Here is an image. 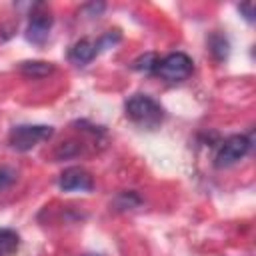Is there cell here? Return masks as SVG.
<instances>
[{"label": "cell", "mask_w": 256, "mask_h": 256, "mask_svg": "<svg viewBox=\"0 0 256 256\" xmlns=\"http://www.w3.org/2000/svg\"><path fill=\"white\" fill-rule=\"evenodd\" d=\"M124 110H126V116L134 124H138L142 128H148V130L158 128L164 120V108L148 94L130 96L124 104Z\"/></svg>", "instance_id": "1"}, {"label": "cell", "mask_w": 256, "mask_h": 256, "mask_svg": "<svg viewBox=\"0 0 256 256\" xmlns=\"http://www.w3.org/2000/svg\"><path fill=\"white\" fill-rule=\"evenodd\" d=\"M52 134H54L52 126H46V124H22V126H14L10 130L8 144H10V148H14L18 152H28L36 144H40L44 140H50Z\"/></svg>", "instance_id": "2"}, {"label": "cell", "mask_w": 256, "mask_h": 256, "mask_svg": "<svg viewBox=\"0 0 256 256\" xmlns=\"http://www.w3.org/2000/svg\"><path fill=\"white\" fill-rule=\"evenodd\" d=\"M192 60L184 52H172L164 56L156 66V74L166 82H182L192 74Z\"/></svg>", "instance_id": "3"}, {"label": "cell", "mask_w": 256, "mask_h": 256, "mask_svg": "<svg viewBox=\"0 0 256 256\" xmlns=\"http://www.w3.org/2000/svg\"><path fill=\"white\" fill-rule=\"evenodd\" d=\"M250 146H252V140L248 136H244V134L228 136L220 144V148H218V152L214 156V166L216 168H228V166L236 164L240 158H244L248 154Z\"/></svg>", "instance_id": "4"}, {"label": "cell", "mask_w": 256, "mask_h": 256, "mask_svg": "<svg viewBox=\"0 0 256 256\" xmlns=\"http://www.w3.org/2000/svg\"><path fill=\"white\" fill-rule=\"evenodd\" d=\"M50 28H52V16L48 10H44V4H36L34 12L30 14V22L26 28V38L32 44L42 46L48 36H50Z\"/></svg>", "instance_id": "5"}, {"label": "cell", "mask_w": 256, "mask_h": 256, "mask_svg": "<svg viewBox=\"0 0 256 256\" xmlns=\"http://www.w3.org/2000/svg\"><path fill=\"white\" fill-rule=\"evenodd\" d=\"M58 186H60L64 192H72V190L92 192V190H94V178H92V174L86 172L84 168L72 166V168H66V170L60 174Z\"/></svg>", "instance_id": "6"}, {"label": "cell", "mask_w": 256, "mask_h": 256, "mask_svg": "<svg viewBox=\"0 0 256 256\" xmlns=\"http://www.w3.org/2000/svg\"><path fill=\"white\" fill-rule=\"evenodd\" d=\"M96 54H98V46H96V42L90 40V38H82V40H78V42L70 48V52H68V60H70L74 66H86L88 62L94 60Z\"/></svg>", "instance_id": "7"}, {"label": "cell", "mask_w": 256, "mask_h": 256, "mask_svg": "<svg viewBox=\"0 0 256 256\" xmlns=\"http://www.w3.org/2000/svg\"><path fill=\"white\" fill-rule=\"evenodd\" d=\"M18 70L26 78H46L54 72V66L44 60H24V62H20Z\"/></svg>", "instance_id": "8"}, {"label": "cell", "mask_w": 256, "mask_h": 256, "mask_svg": "<svg viewBox=\"0 0 256 256\" xmlns=\"http://www.w3.org/2000/svg\"><path fill=\"white\" fill-rule=\"evenodd\" d=\"M20 238L10 228H0V256H10L18 250Z\"/></svg>", "instance_id": "9"}, {"label": "cell", "mask_w": 256, "mask_h": 256, "mask_svg": "<svg viewBox=\"0 0 256 256\" xmlns=\"http://www.w3.org/2000/svg\"><path fill=\"white\" fill-rule=\"evenodd\" d=\"M112 204H114L116 210H134V208H138V206L142 204V200H140V196H138L136 192L124 190V192H120V194L114 198Z\"/></svg>", "instance_id": "10"}, {"label": "cell", "mask_w": 256, "mask_h": 256, "mask_svg": "<svg viewBox=\"0 0 256 256\" xmlns=\"http://www.w3.org/2000/svg\"><path fill=\"white\" fill-rule=\"evenodd\" d=\"M208 46H210L212 56H214L218 62L226 60L228 50H230V44H228V40H226L222 34H212V36H210V40H208Z\"/></svg>", "instance_id": "11"}, {"label": "cell", "mask_w": 256, "mask_h": 256, "mask_svg": "<svg viewBox=\"0 0 256 256\" xmlns=\"http://www.w3.org/2000/svg\"><path fill=\"white\" fill-rule=\"evenodd\" d=\"M158 62H160L158 54H154V52H146V54L138 56V58L132 62V68L138 70V72H156Z\"/></svg>", "instance_id": "12"}, {"label": "cell", "mask_w": 256, "mask_h": 256, "mask_svg": "<svg viewBox=\"0 0 256 256\" xmlns=\"http://www.w3.org/2000/svg\"><path fill=\"white\" fill-rule=\"evenodd\" d=\"M78 152H80V148H78L76 142H62V144L56 148L54 156H56V160H66V158L76 156Z\"/></svg>", "instance_id": "13"}, {"label": "cell", "mask_w": 256, "mask_h": 256, "mask_svg": "<svg viewBox=\"0 0 256 256\" xmlns=\"http://www.w3.org/2000/svg\"><path fill=\"white\" fill-rule=\"evenodd\" d=\"M16 182V170L12 166H0V192Z\"/></svg>", "instance_id": "14"}, {"label": "cell", "mask_w": 256, "mask_h": 256, "mask_svg": "<svg viewBox=\"0 0 256 256\" xmlns=\"http://www.w3.org/2000/svg\"><path fill=\"white\" fill-rule=\"evenodd\" d=\"M120 40V34L114 30V32H106L100 40H96V46H98V52L100 50H104V48H110V46H114L116 42Z\"/></svg>", "instance_id": "15"}, {"label": "cell", "mask_w": 256, "mask_h": 256, "mask_svg": "<svg viewBox=\"0 0 256 256\" xmlns=\"http://www.w3.org/2000/svg\"><path fill=\"white\" fill-rule=\"evenodd\" d=\"M238 10L244 14V18H246L248 22H252V20H254V16H256V10H254V4H252V2L240 4V6H238Z\"/></svg>", "instance_id": "16"}, {"label": "cell", "mask_w": 256, "mask_h": 256, "mask_svg": "<svg viewBox=\"0 0 256 256\" xmlns=\"http://www.w3.org/2000/svg\"><path fill=\"white\" fill-rule=\"evenodd\" d=\"M82 256H102V254H96V252H88V254H82Z\"/></svg>", "instance_id": "17"}]
</instances>
